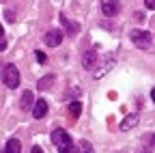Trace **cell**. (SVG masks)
<instances>
[{
	"instance_id": "obj_1",
	"label": "cell",
	"mask_w": 155,
	"mask_h": 153,
	"mask_svg": "<svg viewBox=\"0 0 155 153\" xmlns=\"http://www.w3.org/2000/svg\"><path fill=\"white\" fill-rule=\"evenodd\" d=\"M52 142L58 149V153H80V147L73 145V140L69 138V134L63 127H56L52 131Z\"/></svg>"
},
{
	"instance_id": "obj_2",
	"label": "cell",
	"mask_w": 155,
	"mask_h": 153,
	"mask_svg": "<svg viewBox=\"0 0 155 153\" xmlns=\"http://www.w3.org/2000/svg\"><path fill=\"white\" fill-rule=\"evenodd\" d=\"M129 39H131V43L136 48H140V50H149L151 43H153L151 32H147V30H131L129 32Z\"/></svg>"
},
{
	"instance_id": "obj_3",
	"label": "cell",
	"mask_w": 155,
	"mask_h": 153,
	"mask_svg": "<svg viewBox=\"0 0 155 153\" xmlns=\"http://www.w3.org/2000/svg\"><path fill=\"white\" fill-rule=\"evenodd\" d=\"M2 82L9 88H17L19 86V69L15 65H5V69H2Z\"/></svg>"
},
{
	"instance_id": "obj_4",
	"label": "cell",
	"mask_w": 155,
	"mask_h": 153,
	"mask_svg": "<svg viewBox=\"0 0 155 153\" xmlns=\"http://www.w3.org/2000/svg\"><path fill=\"white\" fill-rule=\"evenodd\" d=\"M119 9H121L119 0H101V13H104L106 17L116 15V13H119Z\"/></svg>"
},
{
	"instance_id": "obj_5",
	"label": "cell",
	"mask_w": 155,
	"mask_h": 153,
	"mask_svg": "<svg viewBox=\"0 0 155 153\" xmlns=\"http://www.w3.org/2000/svg\"><path fill=\"white\" fill-rule=\"evenodd\" d=\"M63 37H65L63 30H50V32L45 35V45H50V48L61 45V43H63Z\"/></svg>"
},
{
	"instance_id": "obj_6",
	"label": "cell",
	"mask_w": 155,
	"mask_h": 153,
	"mask_svg": "<svg viewBox=\"0 0 155 153\" xmlns=\"http://www.w3.org/2000/svg\"><path fill=\"white\" fill-rule=\"evenodd\" d=\"M45 114H48V101H45V99L35 101V106H32V117H35V119H43Z\"/></svg>"
},
{
	"instance_id": "obj_7",
	"label": "cell",
	"mask_w": 155,
	"mask_h": 153,
	"mask_svg": "<svg viewBox=\"0 0 155 153\" xmlns=\"http://www.w3.org/2000/svg\"><path fill=\"white\" fill-rule=\"evenodd\" d=\"M95 63H97V52H95V50L84 52V56H82V67L91 71V69L95 67Z\"/></svg>"
},
{
	"instance_id": "obj_8",
	"label": "cell",
	"mask_w": 155,
	"mask_h": 153,
	"mask_svg": "<svg viewBox=\"0 0 155 153\" xmlns=\"http://www.w3.org/2000/svg\"><path fill=\"white\" fill-rule=\"evenodd\" d=\"M138 119H140V117H138L136 112H134V114H127V117L121 121V129H123V131H127V129L136 127V125H138Z\"/></svg>"
},
{
	"instance_id": "obj_9",
	"label": "cell",
	"mask_w": 155,
	"mask_h": 153,
	"mask_svg": "<svg viewBox=\"0 0 155 153\" xmlns=\"http://www.w3.org/2000/svg\"><path fill=\"white\" fill-rule=\"evenodd\" d=\"M61 22H63V26L67 28V32H69L71 37H75L78 32H80V24H78V22H69L65 15H61Z\"/></svg>"
},
{
	"instance_id": "obj_10",
	"label": "cell",
	"mask_w": 155,
	"mask_h": 153,
	"mask_svg": "<svg viewBox=\"0 0 155 153\" xmlns=\"http://www.w3.org/2000/svg\"><path fill=\"white\" fill-rule=\"evenodd\" d=\"M22 110H32V106H35V97H32V93L30 91H24L22 93Z\"/></svg>"
},
{
	"instance_id": "obj_11",
	"label": "cell",
	"mask_w": 155,
	"mask_h": 153,
	"mask_svg": "<svg viewBox=\"0 0 155 153\" xmlns=\"http://www.w3.org/2000/svg\"><path fill=\"white\" fill-rule=\"evenodd\" d=\"M5 153H22V142L17 138H9V142L5 147Z\"/></svg>"
},
{
	"instance_id": "obj_12",
	"label": "cell",
	"mask_w": 155,
	"mask_h": 153,
	"mask_svg": "<svg viewBox=\"0 0 155 153\" xmlns=\"http://www.w3.org/2000/svg\"><path fill=\"white\" fill-rule=\"evenodd\" d=\"M80 114H82V104L80 101H71L69 104V117L75 121V119H80Z\"/></svg>"
},
{
	"instance_id": "obj_13",
	"label": "cell",
	"mask_w": 155,
	"mask_h": 153,
	"mask_svg": "<svg viewBox=\"0 0 155 153\" xmlns=\"http://www.w3.org/2000/svg\"><path fill=\"white\" fill-rule=\"evenodd\" d=\"M54 80H56V78H54V73H50V75H45V78L39 80V84H37V86L41 88V91H48V88L54 84Z\"/></svg>"
},
{
	"instance_id": "obj_14",
	"label": "cell",
	"mask_w": 155,
	"mask_h": 153,
	"mask_svg": "<svg viewBox=\"0 0 155 153\" xmlns=\"http://www.w3.org/2000/svg\"><path fill=\"white\" fill-rule=\"evenodd\" d=\"M80 153H95L88 140H80Z\"/></svg>"
},
{
	"instance_id": "obj_15",
	"label": "cell",
	"mask_w": 155,
	"mask_h": 153,
	"mask_svg": "<svg viewBox=\"0 0 155 153\" xmlns=\"http://www.w3.org/2000/svg\"><path fill=\"white\" fill-rule=\"evenodd\" d=\"M37 61H39V63H45V61H48V56H45L41 50H37Z\"/></svg>"
},
{
	"instance_id": "obj_16",
	"label": "cell",
	"mask_w": 155,
	"mask_h": 153,
	"mask_svg": "<svg viewBox=\"0 0 155 153\" xmlns=\"http://www.w3.org/2000/svg\"><path fill=\"white\" fill-rule=\"evenodd\" d=\"M144 5H147V9L155 11V0H144Z\"/></svg>"
},
{
	"instance_id": "obj_17",
	"label": "cell",
	"mask_w": 155,
	"mask_h": 153,
	"mask_svg": "<svg viewBox=\"0 0 155 153\" xmlns=\"http://www.w3.org/2000/svg\"><path fill=\"white\" fill-rule=\"evenodd\" d=\"M30 153H43V149H41V147H37V145H35V147H32V151H30Z\"/></svg>"
},
{
	"instance_id": "obj_18",
	"label": "cell",
	"mask_w": 155,
	"mask_h": 153,
	"mask_svg": "<svg viewBox=\"0 0 155 153\" xmlns=\"http://www.w3.org/2000/svg\"><path fill=\"white\" fill-rule=\"evenodd\" d=\"M0 50H7V41L5 39H0Z\"/></svg>"
},
{
	"instance_id": "obj_19",
	"label": "cell",
	"mask_w": 155,
	"mask_h": 153,
	"mask_svg": "<svg viewBox=\"0 0 155 153\" xmlns=\"http://www.w3.org/2000/svg\"><path fill=\"white\" fill-rule=\"evenodd\" d=\"M5 37V28H2V24H0V39Z\"/></svg>"
},
{
	"instance_id": "obj_20",
	"label": "cell",
	"mask_w": 155,
	"mask_h": 153,
	"mask_svg": "<svg viewBox=\"0 0 155 153\" xmlns=\"http://www.w3.org/2000/svg\"><path fill=\"white\" fill-rule=\"evenodd\" d=\"M151 99H153V101H155V88H153V91H151Z\"/></svg>"
},
{
	"instance_id": "obj_21",
	"label": "cell",
	"mask_w": 155,
	"mask_h": 153,
	"mask_svg": "<svg viewBox=\"0 0 155 153\" xmlns=\"http://www.w3.org/2000/svg\"><path fill=\"white\" fill-rule=\"evenodd\" d=\"M151 145H153V147H155V136H153V140H151Z\"/></svg>"
}]
</instances>
